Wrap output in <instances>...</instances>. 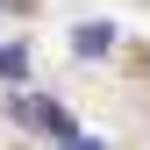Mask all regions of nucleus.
<instances>
[{
    "mask_svg": "<svg viewBox=\"0 0 150 150\" xmlns=\"http://www.w3.org/2000/svg\"><path fill=\"white\" fill-rule=\"evenodd\" d=\"M71 150H100V143H93V136H79V143H71Z\"/></svg>",
    "mask_w": 150,
    "mask_h": 150,
    "instance_id": "obj_4",
    "label": "nucleus"
},
{
    "mask_svg": "<svg viewBox=\"0 0 150 150\" xmlns=\"http://www.w3.org/2000/svg\"><path fill=\"white\" fill-rule=\"evenodd\" d=\"M22 71H29V50L7 43V50H0V79H22Z\"/></svg>",
    "mask_w": 150,
    "mask_h": 150,
    "instance_id": "obj_3",
    "label": "nucleus"
},
{
    "mask_svg": "<svg viewBox=\"0 0 150 150\" xmlns=\"http://www.w3.org/2000/svg\"><path fill=\"white\" fill-rule=\"evenodd\" d=\"M14 122H22V129H43V136H57L64 150L79 143V129L64 122V107H50V100H29V93H22V100H14Z\"/></svg>",
    "mask_w": 150,
    "mask_h": 150,
    "instance_id": "obj_1",
    "label": "nucleus"
},
{
    "mask_svg": "<svg viewBox=\"0 0 150 150\" xmlns=\"http://www.w3.org/2000/svg\"><path fill=\"white\" fill-rule=\"evenodd\" d=\"M71 50H79V57H107V50H115V29L107 22H79L71 29Z\"/></svg>",
    "mask_w": 150,
    "mask_h": 150,
    "instance_id": "obj_2",
    "label": "nucleus"
}]
</instances>
